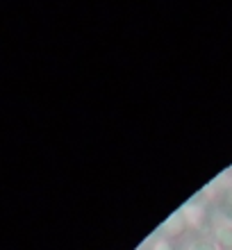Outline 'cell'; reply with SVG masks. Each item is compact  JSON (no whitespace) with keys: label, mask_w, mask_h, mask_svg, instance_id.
<instances>
[{"label":"cell","mask_w":232,"mask_h":250,"mask_svg":"<svg viewBox=\"0 0 232 250\" xmlns=\"http://www.w3.org/2000/svg\"><path fill=\"white\" fill-rule=\"evenodd\" d=\"M187 230H189V223H187V218L182 211L171 214V216L162 223V237H169V239H180Z\"/></svg>","instance_id":"obj_1"},{"label":"cell","mask_w":232,"mask_h":250,"mask_svg":"<svg viewBox=\"0 0 232 250\" xmlns=\"http://www.w3.org/2000/svg\"><path fill=\"white\" fill-rule=\"evenodd\" d=\"M180 211L185 214L189 228H203L207 221V211L200 203H189V205H185V209H180Z\"/></svg>","instance_id":"obj_2"},{"label":"cell","mask_w":232,"mask_h":250,"mask_svg":"<svg viewBox=\"0 0 232 250\" xmlns=\"http://www.w3.org/2000/svg\"><path fill=\"white\" fill-rule=\"evenodd\" d=\"M214 244L221 250H232V223H221L214 230Z\"/></svg>","instance_id":"obj_3"},{"label":"cell","mask_w":232,"mask_h":250,"mask_svg":"<svg viewBox=\"0 0 232 250\" xmlns=\"http://www.w3.org/2000/svg\"><path fill=\"white\" fill-rule=\"evenodd\" d=\"M185 250H221V248L210 239H193V241L187 244Z\"/></svg>","instance_id":"obj_4"},{"label":"cell","mask_w":232,"mask_h":250,"mask_svg":"<svg viewBox=\"0 0 232 250\" xmlns=\"http://www.w3.org/2000/svg\"><path fill=\"white\" fill-rule=\"evenodd\" d=\"M148 250H178L175 248V244H173V239H169V237H155L153 239V244H150V248Z\"/></svg>","instance_id":"obj_5"},{"label":"cell","mask_w":232,"mask_h":250,"mask_svg":"<svg viewBox=\"0 0 232 250\" xmlns=\"http://www.w3.org/2000/svg\"><path fill=\"white\" fill-rule=\"evenodd\" d=\"M221 214H223V218H226V223H232V203L221 205Z\"/></svg>","instance_id":"obj_6"}]
</instances>
